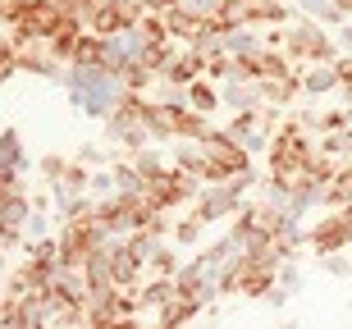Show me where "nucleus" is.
Returning <instances> with one entry per match:
<instances>
[{
	"label": "nucleus",
	"mask_w": 352,
	"mask_h": 329,
	"mask_svg": "<svg viewBox=\"0 0 352 329\" xmlns=\"http://www.w3.org/2000/svg\"><path fill=\"white\" fill-rule=\"evenodd\" d=\"M284 51L298 69L307 65H334L339 60V41H334V27L316 23L307 14H293L284 23Z\"/></svg>",
	"instance_id": "obj_1"
},
{
	"label": "nucleus",
	"mask_w": 352,
	"mask_h": 329,
	"mask_svg": "<svg viewBox=\"0 0 352 329\" xmlns=\"http://www.w3.org/2000/svg\"><path fill=\"white\" fill-rule=\"evenodd\" d=\"M252 170L248 174H234V179H224V183H210L206 192H197V220L201 224H215V220H234V211L248 201V192H252Z\"/></svg>",
	"instance_id": "obj_2"
},
{
	"label": "nucleus",
	"mask_w": 352,
	"mask_h": 329,
	"mask_svg": "<svg viewBox=\"0 0 352 329\" xmlns=\"http://www.w3.org/2000/svg\"><path fill=\"white\" fill-rule=\"evenodd\" d=\"M201 146H206V183H224V179L252 170V151L243 142H234L224 128H210L201 137Z\"/></svg>",
	"instance_id": "obj_3"
},
{
	"label": "nucleus",
	"mask_w": 352,
	"mask_h": 329,
	"mask_svg": "<svg viewBox=\"0 0 352 329\" xmlns=\"http://www.w3.org/2000/svg\"><path fill=\"white\" fill-rule=\"evenodd\" d=\"M197 192H201V183H197L192 174H183V170H165L160 174V179H151V183H146V206H151V211H179V206H188V201H197Z\"/></svg>",
	"instance_id": "obj_4"
},
{
	"label": "nucleus",
	"mask_w": 352,
	"mask_h": 329,
	"mask_svg": "<svg viewBox=\"0 0 352 329\" xmlns=\"http://www.w3.org/2000/svg\"><path fill=\"white\" fill-rule=\"evenodd\" d=\"M220 106H229V110L265 106V101H261V82H256V78H224L220 82Z\"/></svg>",
	"instance_id": "obj_5"
},
{
	"label": "nucleus",
	"mask_w": 352,
	"mask_h": 329,
	"mask_svg": "<svg viewBox=\"0 0 352 329\" xmlns=\"http://www.w3.org/2000/svg\"><path fill=\"white\" fill-rule=\"evenodd\" d=\"M197 316H206V302H197V297H188V293H179V288H174V297L165 306H156V320L165 329L188 325V320H197Z\"/></svg>",
	"instance_id": "obj_6"
},
{
	"label": "nucleus",
	"mask_w": 352,
	"mask_h": 329,
	"mask_svg": "<svg viewBox=\"0 0 352 329\" xmlns=\"http://www.w3.org/2000/svg\"><path fill=\"white\" fill-rule=\"evenodd\" d=\"M87 183H91L87 165H82V160H69V165H65V174L55 179V201L65 206L69 197H82V192H87Z\"/></svg>",
	"instance_id": "obj_7"
},
{
	"label": "nucleus",
	"mask_w": 352,
	"mask_h": 329,
	"mask_svg": "<svg viewBox=\"0 0 352 329\" xmlns=\"http://www.w3.org/2000/svg\"><path fill=\"white\" fill-rule=\"evenodd\" d=\"M339 206H352V160H343L325 183V211H339Z\"/></svg>",
	"instance_id": "obj_8"
},
{
	"label": "nucleus",
	"mask_w": 352,
	"mask_h": 329,
	"mask_svg": "<svg viewBox=\"0 0 352 329\" xmlns=\"http://www.w3.org/2000/svg\"><path fill=\"white\" fill-rule=\"evenodd\" d=\"M302 92L307 96L339 92V73H334V65H307V73H302Z\"/></svg>",
	"instance_id": "obj_9"
},
{
	"label": "nucleus",
	"mask_w": 352,
	"mask_h": 329,
	"mask_svg": "<svg viewBox=\"0 0 352 329\" xmlns=\"http://www.w3.org/2000/svg\"><path fill=\"white\" fill-rule=\"evenodd\" d=\"M183 92H188V106H192V110H201V115L220 110V87H215V82H210L206 73H201V78H192L188 87H183Z\"/></svg>",
	"instance_id": "obj_10"
},
{
	"label": "nucleus",
	"mask_w": 352,
	"mask_h": 329,
	"mask_svg": "<svg viewBox=\"0 0 352 329\" xmlns=\"http://www.w3.org/2000/svg\"><path fill=\"white\" fill-rule=\"evenodd\" d=\"M293 10L307 14V19H316V23H325V27H339L343 23V10L334 5V0H293Z\"/></svg>",
	"instance_id": "obj_11"
},
{
	"label": "nucleus",
	"mask_w": 352,
	"mask_h": 329,
	"mask_svg": "<svg viewBox=\"0 0 352 329\" xmlns=\"http://www.w3.org/2000/svg\"><path fill=\"white\" fill-rule=\"evenodd\" d=\"M316 146H320L329 160H339V165H343V160H352V124H348V128H334V133H320Z\"/></svg>",
	"instance_id": "obj_12"
},
{
	"label": "nucleus",
	"mask_w": 352,
	"mask_h": 329,
	"mask_svg": "<svg viewBox=\"0 0 352 329\" xmlns=\"http://www.w3.org/2000/svg\"><path fill=\"white\" fill-rule=\"evenodd\" d=\"M179 10L188 19H197V23H215L220 14L234 10V0H179Z\"/></svg>",
	"instance_id": "obj_13"
},
{
	"label": "nucleus",
	"mask_w": 352,
	"mask_h": 329,
	"mask_svg": "<svg viewBox=\"0 0 352 329\" xmlns=\"http://www.w3.org/2000/svg\"><path fill=\"white\" fill-rule=\"evenodd\" d=\"M146 275H179V256H174V247L170 242H165V238H160L156 242V251H151V256H146Z\"/></svg>",
	"instance_id": "obj_14"
},
{
	"label": "nucleus",
	"mask_w": 352,
	"mask_h": 329,
	"mask_svg": "<svg viewBox=\"0 0 352 329\" xmlns=\"http://www.w3.org/2000/svg\"><path fill=\"white\" fill-rule=\"evenodd\" d=\"M201 234H206V224L197 220V215H188V220H179V224H174V229H170L174 247H192V242H197V238H201Z\"/></svg>",
	"instance_id": "obj_15"
},
{
	"label": "nucleus",
	"mask_w": 352,
	"mask_h": 329,
	"mask_svg": "<svg viewBox=\"0 0 352 329\" xmlns=\"http://www.w3.org/2000/svg\"><path fill=\"white\" fill-rule=\"evenodd\" d=\"M320 261V270L325 275H334V279H352V261L343 256V251H325V256H316Z\"/></svg>",
	"instance_id": "obj_16"
},
{
	"label": "nucleus",
	"mask_w": 352,
	"mask_h": 329,
	"mask_svg": "<svg viewBox=\"0 0 352 329\" xmlns=\"http://www.w3.org/2000/svg\"><path fill=\"white\" fill-rule=\"evenodd\" d=\"M274 279H279V288H284V293H298L302 288V270L293 265V256H288V261H279V275H274Z\"/></svg>",
	"instance_id": "obj_17"
},
{
	"label": "nucleus",
	"mask_w": 352,
	"mask_h": 329,
	"mask_svg": "<svg viewBox=\"0 0 352 329\" xmlns=\"http://www.w3.org/2000/svg\"><path fill=\"white\" fill-rule=\"evenodd\" d=\"M334 73H339V87H352V51H339V60H334Z\"/></svg>",
	"instance_id": "obj_18"
},
{
	"label": "nucleus",
	"mask_w": 352,
	"mask_h": 329,
	"mask_svg": "<svg viewBox=\"0 0 352 329\" xmlns=\"http://www.w3.org/2000/svg\"><path fill=\"white\" fill-rule=\"evenodd\" d=\"M78 160H82V165H105V160H110V151H101L96 142H87V146L78 151Z\"/></svg>",
	"instance_id": "obj_19"
},
{
	"label": "nucleus",
	"mask_w": 352,
	"mask_h": 329,
	"mask_svg": "<svg viewBox=\"0 0 352 329\" xmlns=\"http://www.w3.org/2000/svg\"><path fill=\"white\" fill-rule=\"evenodd\" d=\"M65 165H69L65 156H46V160H41V174H46V179H51V183H55V179L65 174Z\"/></svg>",
	"instance_id": "obj_20"
},
{
	"label": "nucleus",
	"mask_w": 352,
	"mask_h": 329,
	"mask_svg": "<svg viewBox=\"0 0 352 329\" xmlns=\"http://www.w3.org/2000/svg\"><path fill=\"white\" fill-rule=\"evenodd\" d=\"M334 41H339V51H352V19H343V23L334 27Z\"/></svg>",
	"instance_id": "obj_21"
},
{
	"label": "nucleus",
	"mask_w": 352,
	"mask_h": 329,
	"mask_svg": "<svg viewBox=\"0 0 352 329\" xmlns=\"http://www.w3.org/2000/svg\"><path fill=\"white\" fill-rule=\"evenodd\" d=\"M174 5H179V0H142L146 14H165V10H174Z\"/></svg>",
	"instance_id": "obj_22"
},
{
	"label": "nucleus",
	"mask_w": 352,
	"mask_h": 329,
	"mask_svg": "<svg viewBox=\"0 0 352 329\" xmlns=\"http://www.w3.org/2000/svg\"><path fill=\"white\" fill-rule=\"evenodd\" d=\"M334 5L343 10V19H352V0H334Z\"/></svg>",
	"instance_id": "obj_23"
}]
</instances>
